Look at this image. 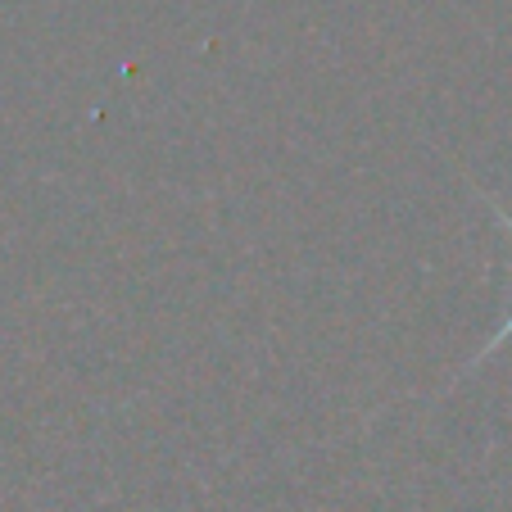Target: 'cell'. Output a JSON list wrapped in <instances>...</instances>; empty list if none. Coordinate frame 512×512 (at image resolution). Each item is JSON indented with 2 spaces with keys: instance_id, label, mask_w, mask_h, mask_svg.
<instances>
[{
  "instance_id": "1",
  "label": "cell",
  "mask_w": 512,
  "mask_h": 512,
  "mask_svg": "<svg viewBox=\"0 0 512 512\" xmlns=\"http://www.w3.org/2000/svg\"><path fill=\"white\" fill-rule=\"evenodd\" d=\"M481 200H485V209H490V213H494V223H499V232H503V236H508V241H512V213H508V209H503V204H499V200H490V195H481ZM508 340H512V313H508V318H503V322H499V331H494V336H490V340H485V345H481V349H476V354H472V358H467L463 368H458V377H454V381H467V377H472V372H476V368H481V363H485V358H490V354H499V349H503V345H508Z\"/></svg>"
}]
</instances>
